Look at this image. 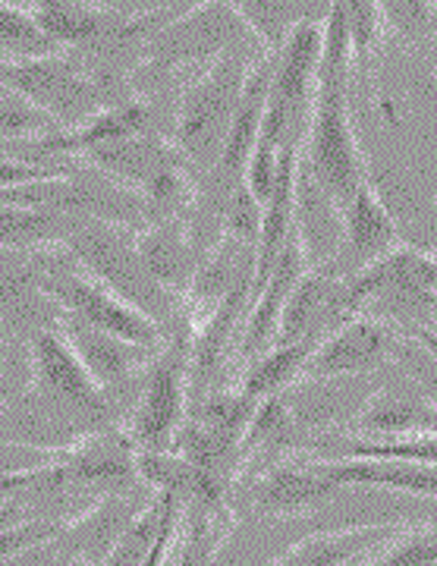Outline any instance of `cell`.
<instances>
[{
  "mask_svg": "<svg viewBox=\"0 0 437 566\" xmlns=\"http://www.w3.org/2000/svg\"><path fill=\"white\" fill-rule=\"evenodd\" d=\"M353 66H350V35L343 7H331L324 20V51H321L315 102L302 139V177H312L331 202L343 205L362 182L365 155L353 129Z\"/></svg>",
  "mask_w": 437,
  "mask_h": 566,
  "instance_id": "1",
  "label": "cell"
},
{
  "mask_svg": "<svg viewBox=\"0 0 437 566\" xmlns=\"http://www.w3.org/2000/svg\"><path fill=\"white\" fill-rule=\"evenodd\" d=\"M249 73H252V63L246 57V51L230 48L215 57L199 80L183 92L177 117V142L183 158H189L199 167H211V170L218 167Z\"/></svg>",
  "mask_w": 437,
  "mask_h": 566,
  "instance_id": "2",
  "label": "cell"
},
{
  "mask_svg": "<svg viewBox=\"0 0 437 566\" xmlns=\"http://www.w3.org/2000/svg\"><path fill=\"white\" fill-rule=\"evenodd\" d=\"M35 283H39L41 293H48L60 305V312L80 318L89 327L114 334V337L129 340V344L152 346V349L158 346V324L148 315H142L139 308H133L123 296H117L111 286H104L98 277H92L82 264L51 259L35 271Z\"/></svg>",
  "mask_w": 437,
  "mask_h": 566,
  "instance_id": "3",
  "label": "cell"
},
{
  "mask_svg": "<svg viewBox=\"0 0 437 566\" xmlns=\"http://www.w3.org/2000/svg\"><path fill=\"white\" fill-rule=\"evenodd\" d=\"M0 82L10 85V92L22 95L32 107H39L44 117L63 123L66 129L85 126L98 117V85L80 63L63 54L0 61Z\"/></svg>",
  "mask_w": 437,
  "mask_h": 566,
  "instance_id": "4",
  "label": "cell"
},
{
  "mask_svg": "<svg viewBox=\"0 0 437 566\" xmlns=\"http://www.w3.org/2000/svg\"><path fill=\"white\" fill-rule=\"evenodd\" d=\"M186 397H189V349L179 334L152 359L139 400L129 416V441L142 453H167L179 428L186 422Z\"/></svg>",
  "mask_w": 437,
  "mask_h": 566,
  "instance_id": "5",
  "label": "cell"
},
{
  "mask_svg": "<svg viewBox=\"0 0 437 566\" xmlns=\"http://www.w3.org/2000/svg\"><path fill=\"white\" fill-rule=\"evenodd\" d=\"M66 243H70L73 259L92 277L111 286L117 296H123L133 308H139L142 315H148L158 327L160 318L170 315L167 290L148 274L139 249L126 243L117 230H111L107 223H92V227H80Z\"/></svg>",
  "mask_w": 437,
  "mask_h": 566,
  "instance_id": "6",
  "label": "cell"
},
{
  "mask_svg": "<svg viewBox=\"0 0 437 566\" xmlns=\"http://www.w3.org/2000/svg\"><path fill=\"white\" fill-rule=\"evenodd\" d=\"M399 349H403V337L397 334V327L372 315H356L315 346L299 385L353 381L362 375H375L384 365L397 363Z\"/></svg>",
  "mask_w": 437,
  "mask_h": 566,
  "instance_id": "7",
  "label": "cell"
},
{
  "mask_svg": "<svg viewBox=\"0 0 437 566\" xmlns=\"http://www.w3.org/2000/svg\"><path fill=\"white\" fill-rule=\"evenodd\" d=\"M32 378L48 403L82 416L92 428H101L114 419L111 397L89 375L76 349L66 344L60 327H41L32 340Z\"/></svg>",
  "mask_w": 437,
  "mask_h": 566,
  "instance_id": "8",
  "label": "cell"
},
{
  "mask_svg": "<svg viewBox=\"0 0 437 566\" xmlns=\"http://www.w3.org/2000/svg\"><path fill=\"white\" fill-rule=\"evenodd\" d=\"M85 155L98 164L107 177L129 182L133 192L148 202H177L183 196V167H179L177 151L148 133L104 142Z\"/></svg>",
  "mask_w": 437,
  "mask_h": 566,
  "instance_id": "9",
  "label": "cell"
},
{
  "mask_svg": "<svg viewBox=\"0 0 437 566\" xmlns=\"http://www.w3.org/2000/svg\"><path fill=\"white\" fill-rule=\"evenodd\" d=\"M239 32L246 25L237 17L233 7H193L183 10L179 20H167L158 29V35L148 41V61L152 66H179V63L220 57L237 44Z\"/></svg>",
  "mask_w": 437,
  "mask_h": 566,
  "instance_id": "10",
  "label": "cell"
},
{
  "mask_svg": "<svg viewBox=\"0 0 437 566\" xmlns=\"http://www.w3.org/2000/svg\"><path fill=\"white\" fill-rule=\"evenodd\" d=\"M309 268H312V262H309V249H305V237H302V223H296V230L290 233L280 259L271 268L268 281L261 283L252 303H249V315L242 322V337H239V359L242 363L252 365L268 353V346L278 340V327L287 300L296 290V283L305 277Z\"/></svg>",
  "mask_w": 437,
  "mask_h": 566,
  "instance_id": "11",
  "label": "cell"
},
{
  "mask_svg": "<svg viewBox=\"0 0 437 566\" xmlns=\"http://www.w3.org/2000/svg\"><path fill=\"white\" fill-rule=\"evenodd\" d=\"M343 221V252L340 262H331L340 277H353L362 268L375 264L399 245V227L378 186L365 180L356 192L340 205Z\"/></svg>",
  "mask_w": 437,
  "mask_h": 566,
  "instance_id": "12",
  "label": "cell"
},
{
  "mask_svg": "<svg viewBox=\"0 0 437 566\" xmlns=\"http://www.w3.org/2000/svg\"><path fill=\"white\" fill-rule=\"evenodd\" d=\"M350 428L358 441L437 434V406L413 381L384 385L365 397Z\"/></svg>",
  "mask_w": 437,
  "mask_h": 566,
  "instance_id": "13",
  "label": "cell"
},
{
  "mask_svg": "<svg viewBox=\"0 0 437 566\" xmlns=\"http://www.w3.org/2000/svg\"><path fill=\"white\" fill-rule=\"evenodd\" d=\"M58 327L60 334L66 337V344L76 349V356L89 368V375L98 381L104 394L126 385L152 356V346L119 340L114 334L95 331V327H89L80 318L66 315V312H60Z\"/></svg>",
  "mask_w": 437,
  "mask_h": 566,
  "instance_id": "14",
  "label": "cell"
},
{
  "mask_svg": "<svg viewBox=\"0 0 437 566\" xmlns=\"http://www.w3.org/2000/svg\"><path fill=\"white\" fill-rule=\"evenodd\" d=\"M340 488L321 472L319 460H290L261 472L252 485V506L268 516H293L327 504Z\"/></svg>",
  "mask_w": 437,
  "mask_h": 566,
  "instance_id": "15",
  "label": "cell"
},
{
  "mask_svg": "<svg viewBox=\"0 0 437 566\" xmlns=\"http://www.w3.org/2000/svg\"><path fill=\"white\" fill-rule=\"evenodd\" d=\"M319 465L337 488H387L437 501V465L403 460H319Z\"/></svg>",
  "mask_w": 437,
  "mask_h": 566,
  "instance_id": "16",
  "label": "cell"
},
{
  "mask_svg": "<svg viewBox=\"0 0 437 566\" xmlns=\"http://www.w3.org/2000/svg\"><path fill=\"white\" fill-rule=\"evenodd\" d=\"M403 528L391 523L378 526H346V528H327L312 538H302L299 545L283 551L271 566H350L362 554H372L375 547L391 542Z\"/></svg>",
  "mask_w": 437,
  "mask_h": 566,
  "instance_id": "17",
  "label": "cell"
},
{
  "mask_svg": "<svg viewBox=\"0 0 437 566\" xmlns=\"http://www.w3.org/2000/svg\"><path fill=\"white\" fill-rule=\"evenodd\" d=\"M312 460H403V463L437 465V434H413L391 441L358 438H315L305 447Z\"/></svg>",
  "mask_w": 437,
  "mask_h": 566,
  "instance_id": "18",
  "label": "cell"
},
{
  "mask_svg": "<svg viewBox=\"0 0 437 566\" xmlns=\"http://www.w3.org/2000/svg\"><path fill=\"white\" fill-rule=\"evenodd\" d=\"M315 353L312 344H290V346H271L261 359L249 365L246 378H242V397L249 400H271V397H280L283 390L299 385L302 371H305V363L309 356Z\"/></svg>",
  "mask_w": 437,
  "mask_h": 566,
  "instance_id": "19",
  "label": "cell"
},
{
  "mask_svg": "<svg viewBox=\"0 0 437 566\" xmlns=\"http://www.w3.org/2000/svg\"><path fill=\"white\" fill-rule=\"evenodd\" d=\"M233 10L242 25L259 35L264 54H280V48L296 32V25L324 20L331 13V7H315V3H237Z\"/></svg>",
  "mask_w": 437,
  "mask_h": 566,
  "instance_id": "20",
  "label": "cell"
},
{
  "mask_svg": "<svg viewBox=\"0 0 437 566\" xmlns=\"http://www.w3.org/2000/svg\"><path fill=\"white\" fill-rule=\"evenodd\" d=\"M142 262L148 268V274L164 286H189L196 271H193V249L186 243V237L174 227H152L148 233H142L139 243Z\"/></svg>",
  "mask_w": 437,
  "mask_h": 566,
  "instance_id": "21",
  "label": "cell"
},
{
  "mask_svg": "<svg viewBox=\"0 0 437 566\" xmlns=\"http://www.w3.org/2000/svg\"><path fill=\"white\" fill-rule=\"evenodd\" d=\"M0 54L7 61L48 57V54H60V44L41 32L39 22L29 17L25 7L0 3Z\"/></svg>",
  "mask_w": 437,
  "mask_h": 566,
  "instance_id": "22",
  "label": "cell"
},
{
  "mask_svg": "<svg viewBox=\"0 0 437 566\" xmlns=\"http://www.w3.org/2000/svg\"><path fill=\"white\" fill-rule=\"evenodd\" d=\"M343 17H346V35H350V66H353V82L368 76V66L378 54L381 35L384 29V17L381 7L375 3H340Z\"/></svg>",
  "mask_w": 437,
  "mask_h": 566,
  "instance_id": "23",
  "label": "cell"
},
{
  "mask_svg": "<svg viewBox=\"0 0 437 566\" xmlns=\"http://www.w3.org/2000/svg\"><path fill=\"white\" fill-rule=\"evenodd\" d=\"M362 566H437V526L403 528Z\"/></svg>",
  "mask_w": 437,
  "mask_h": 566,
  "instance_id": "24",
  "label": "cell"
},
{
  "mask_svg": "<svg viewBox=\"0 0 437 566\" xmlns=\"http://www.w3.org/2000/svg\"><path fill=\"white\" fill-rule=\"evenodd\" d=\"M51 136L58 133L54 120L44 117L39 107L25 102L17 92H0V139H22V136Z\"/></svg>",
  "mask_w": 437,
  "mask_h": 566,
  "instance_id": "25",
  "label": "cell"
},
{
  "mask_svg": "<svg viewBox=\"0 0 437 566\" xmlns=\"http://www.w3.org/2000/svg\"><path fill=\"white\" fill-rule=\"evenodd\" d=\"M223 227L230 233V240L242 245H259L261 233V202L249 192L246 182H239L230 192V199L223 205Z\"/></svg>",
  "mask_w": 437,
  "mask_h": 566,
  "instance_id": "26",
  "label": "cell"
},
{
  "mask_svg": "<svg viewBox=\"0 0 437 566\" xmlns=\"http://www.w3.org/2000/svg\"><path fill=\"white\" fill-rule=\"evenodd\" d=\"M384 29L416 44H435V3H387L381 7Z\"/></svg>",
  "mask_w": 437,
  "mask_h": 566,
  "instance_id": "27",
  "label": "cell"
},
{
  "mask_svg": "<svg viewBox=\"0 0 437 566\" xmlns=\"http://www.w3.org/2000/svg\"><path fill=\"white\" fill-rule=\"evenodd\" d=\"M60 535V526H48V523H25V526H7L0 528V564L32 554L48 538Z\"/></svg>",
  "mask_w": 437,
  "mask_h": 566,
  "instance_id": "28",
  "label": "cell"
},
{
  "mask_svg": "<svg viewBox=\"0 0 437 566\" xmlns=\"http://www.w3.org/2000/svg\"><path fill=\"white\" fill-rule=\"evenodd\" d=\"M35 564V551L32 554H22V557H13V560H7V564L0 566H32Z\"/></svg>",
  "mask_w": 437,
  "mask_h": 566,
  "instance_id": "29",
  "label": "cell"
},
{
  "mask_svg": "<svg viewBox=\"0 0 437 566\" xmlns=\"http://www.w3.org/2000/svg\"><path fill=\"white\" fill-rule=\"evenodd\" d=\"M66 566H89V560H82V557H76L73 564H66Z\"/></svg>",
  "mask_w": 437,
  "mask_h": 566,
  "instance_id": "30",
  "label": "cell"
},
{
  "mask_svg": "<svg viewBox=\"0 0 437 566\" xmlns=\"http://www.w3.org/2000/svg\"><path fill=\"white\" fill-rule=\"evenodd\" d=\"M3 397H7V385L0 381V400H3Z\"/></svg>",
  "mask_w": 437,
  "mask_h": 566,
  "instance_id": "31",
  "label": "cell"
},
{
  "mask_svg": "<svg viewBox=\"0 0 437 566\" xmlns=\"http://www.w3.org/2000/svg\"><path fill=\"white\" fill-rule=\"evenodd\" d=\"M0 61H7V57H3V54H0Z\"/></svg>",
  "mask_w": 437,
  "mask_h": 566,
  "instance_id": "32",
  "label": "cell"
}]
</instances>
